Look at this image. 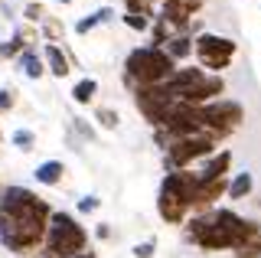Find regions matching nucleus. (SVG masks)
<instances>
[{
	"instance_id": "4468645a",
	"label": "nucleus",
	"mask_w": 261,
	"mask_h": 258,
	"mask_svg": "<svg viewBox=\"0 0 261 258\" xmlns=\"http://www.w3.org/2000/svg\"><path fill=\"white\" fill-rule=\"evenodd\" d=\"M228 164H232V154H219L212 164L206 167V170L199 173V180H219V176H225V170H228Z\"/></svg>"
},
{
	"instance_id": "393cba45",
	"label": "nucleus",
	"mask_w": 261,
	"mask_h": 258,
	"mask_svg": "<svg viewBox=\"0 0 261 258\" xmlns=\"http://www.w3.org/2000/svg\"><path fill=\"white\" fill-rule=\"evenodd\" d=\"M130 13H137V17H147V0H127Z\"/></svg>"
},
{
	"instance_id": "20e7f679",
	"label": "nucleus",
	"mask_w": 261,
	"mask_h": 258,
	"mask_svg": "<svg viewBox=\"0 0 261 258\" xmlns=\"http://www.w3.org/2000/svg\"><path fill=\"white\" fill-rule=\"evenodd\" d=\"M173 56L167 49H157V46H147V49H134L127 56V75L134 82H141L144 88L150 85H163L170 75H173Z\"/></svg>"
},
{
	"instance_id": "a878e982",
	"label": "nucleus",
	"mask_w": 261,
	"mask_h": 258,
	"mask_svg": "<svg viewBox=\"0 0 261 258\" xmlns=\"http://www.w3.org/2000/svg\"><path fill=\"white\" fill-rule=\"evenodd\" d=\"M7 108H13V88H4V92H0V111H7Z\"/></svg>"
},
{
	"instance_id": "39448f33",
	"label": "nucleus",
	"mask_w": 261,
	"mask_h": 258,
	"mask_svg": "<svg viewBox=\"0 0 261 258\" xmlns=\"http://www.w3.org/2000/svg\"><path fill=\"white\" fill-rule=\"evenodd\" d=\"M196 187H199V176L193 173H170L160 187V216L167 222H179L186 216V209L196 203Z\"/></svg>"
},
{
	"instance_id": "ddd939ff",
	"label": "nucleus",
	"mask_w": 261,
	"mask_h": 258,
	"mask_svg": "<svg viewBox=\"0 0 261 258\" xmlns=\"http://www.w3.org/2000/svg\"><path fill=\"white\" fill-rule=\"evenodd\" d=\"M46 62H49V72H53V75H59V79L69 72V59L62 56L59 46H46Z\"/></svg>"
},
{
	"instance_id": "9d476101",
	"label": "nucleus",
	"mask_w": 261,
	"mask_h": 258,
	"mask_svg": "<svg viewBox=\"0 0 261 258\" xmlns=\"http://www.w3.org/2000/svg\"><path fill=\"white\" fill-rule=\"evenodd\" d=\"M202 4H206V0H167V4H163V23L186 27V20L193 17V10H199Z\"/></svg>"
},
{
	"instance_id": "a211bd4d",
	"label": "nucleus",
	"mask_w": 261,
	"mask_h": 258,
	"mask_svg": "<svg viewBox=\"0 0 261 258\" xmlns=\"http://www.w3.org/2000/svg\"><path fill=\"white\" fill-rule=\"evenodd\" d=\"M23 72H27L30 79H39V75H43V62H39V56L33 53V49L23 53Z\"/></svg>"
},
{
	"instance_id": "412c9836",
	"label": "nucleus",
	"mask_w": 261,
	"mask_h": 258,
	"mask_svg": "<svg viewBox=\"0 0 261 258\" xmlns=\"http://www.w3.org/2000/svg\"><path fill=\"white\" fill-rule=\"evenodd\" d=\"M13 144H16V147H23V150H30L33 147V134L30 131H16L13 134Z\"/></svg>"
},
{
	"instance_id": "f03ea898",
	"label": "nucleus",
	"mask_w": 261,
	"mask_h": 258,
	"mask_svg": "<svg viewBox=\"0 0 261 258\" xmlns=\"http://www.w3.org/2000/svg\"><path fill=\"white\" fill-rule=\"evenodd\" d=\"M255 232H258L255 222H245L235 213H228V209H219L212 216H199V219L190 222V236L202 248H239Z\"/></svg>"
},
{
	"instance_id": "aec40b11",
	"label": "nucleus",
	"mask_w": 261,
	"mask_h": 258,
	"mask_svg": "<svg viewBox=\"0 0 261 258\" xmlns=\"http://www.w3.org/2000/svg\"><path fill=\"white\" fill-rule=\"evenodd\" d=\"M190 49H193V46H190V39H186V36H176V39H170V43H167V53L173 56V59H183Z\"/></svg>"
},
{
	"instance_id": "f8f14e48",
	"label": "nucleus",
	"mask_w": 261,
	"mask_h": 258,
	"mask_svg": "<svg viewBox=\"0 0 261 258\" xmlns=\"http://www.w3.org/2000/svg\"><path fill=\"white\" fill-rule=\"evenodd\" d=\"M62 164H59V160H46V164L43 167H36V180L39 183H46V187H53V183H59L62 180Z\"/></svg>"
},
{
	"instance_id": "6ab92c4d",
	"label": "nucleus",
	"mask_w": 261,
	"mask_h": 258,
	"mask_svg": "<svg viewBox=\"0 0 261 258\" xmlns=\"http://www.w3.org/2000/svg\"><path fill=\"white\" fill-rule=\"evenodd\" d=\"M95 79H82V82L75 85V92H72V95H75V101L79 105H85V101H92V95H95Z\"/></svg>"
},
{
	"instance_id": "4be33fe9",
	"label": "nucleus",
	"mask_w": 261,
	"mask_h": 258,
	"mask_svg": "<svg viewBox=\"0 0 261 258\" xmlns=\"http://www.w3.org/2000/svg\"><path fill=\"white\" fill-rule=\"evenodd\" d=\"M98 121H101L105 127H114V124H118V115H114V111H108V108H101V111H98Z\"/></svg>"
},
{
	"instance_id": "c85d7f7f",
	"label": "nucleus",
	"mask_w": 261,
	"mask_h": 258,
	"mask_svg": "<svg viewBox=\"0 0 261 258\" xmlns=\"http://www.w3.org/2000/svg\"><path fill=\"white\" fill-rule=\"evenodd\" d=\"M46 33H49V36H59V23L49 20V23H46Z\"/></svg>"
},
{
	"instance_id": "7c9ffc66",
	"label": "nucleus",
	"mask_w": 261,
	"mask_h": 258,
	"mask_svg": "<svg viewBox=\"0 0 261 258\" xmlns=\"http://www.w3.org/2000/svg\"><path fill=\"white\" fill-rule=\"evenodd\" d=\"M59 4H72V0H59Z\"/></svg>"
},
{
	"instance_id": "6e6552de",
	"label": "nucleus",
	"mask_w": 261,
	"mask_h": 258,
	"mask_svg": "<svg viewBox=\"0 0 261 258\" xmlns=\"http://www.w3.org/2000/svg\"><path fill=\"white\" fill-rule=\"evenodd\" d=\"M212 147H216V138H212V134H193V138H179V141L170 144L167 160H170V167H183V164H190L193 157L209 154Z\"/></svg>"
},
{
	"instance_id": "f257e3e1",
	"label": "nucleus",
	"mask_w": 261,
	"mask_h": 258,
	"mask_svg": "<svg viewBox=\"0 0 261 258\" xmlns=\"http://www.w3.org/2000/svg\"><path fill=\"white\" fill-rule=\"evenodd\" d=\"M46 219H53L49 206L23 187H10L4 193V216H0V242L10 252H30L49 232Z\"/></svg>"
},
{
	"instance_id": "423d86ee",
	"label": "nucleus",
	"mask_w": 261,
	"mask_h": 258,
	"mask_svg": "<svg viewBox=\"0 0 261 258\" xmlns=\"http://www.w3.org/2000/svg\"><path fill=\"white\" fill-rule=\"evenodd\" d=\"M85 229L69 213H53L46 232V255L49 258H79L85 255Z\"/></svg>"
},
{
	"instance_id": "c756f323",
	"label": "nucleus",
	"mask_w": 261,
	"mask_h": 258,
	"mask_svg": "<svg viewBox=\"0 0 261 258\" xmlns=\"http://www.w3.org/2000/svg\"><path fill=\"white\" fill-rule=\"evenodd\" d=\"M79 258H95V255H88V252H85V255H79Z\"/></svg>"
},
{
	"instance_id": "f3484780",
	"label": "nucleus",
	"mask_w": 261,
	"mask_h": 258,
	"mask_svg": "<svg viewBox=\"0 0 261 258\" xmlns=\"http://www.w3.org/2000/svg\"><path fill=\"white\" fill-rule=\"evenodd\" d=\"M248 193H251V173H239V176H235V183L228 187V196L242 199V196H248Z\"/></svg>"
},
{
	"instance_id": "1a4fd4ad",
	"label": "nucleus",
	"mask_w": 261,
	"mask_h": 258,
	"mask_svg": "<svg viewBox=\"0 0 261 258\" xmlns=\"http://www.w3.org/2000/svg\"><path fill=\"white\" fill-rule=\"evenodd\" d=\"M202 118H206V127L212 138H222V134H228L242 121V108L235 101H219V105L202 108Z\"/></svg>"
},
{
	"instance_id": "0eeeda50",
	"label": "nucleus",
	"mask_w": 261,
	"mask_h": 258,
	"mask_svg": "<svg viewBox=\"0 0 261 258\" xmlns=\"http://www.w3.org/2000/svg\"><path fill=\"white\" fill-rule=\"evenodd\" d=\"M196 56L206 69H225L235 56V43L228 36H212V33H202L196 39Z\"/></svg>"
},
{
	"instance_id": "bb28decb",
	"label": "nucleus",
	"mask_w": 261,
	"mask_h": 258,
	"mask_svg": "<svg viewBox=\"0 0 261 258\" xmlns=\"http://www.w3.org/2000/svg\"><path fill=\"white\" fill-rule=\"evenodd\" d=\"M134 255H137V258H150V255H153V242H144V245H137Z\"/></svg>"
},
{
	"instance_id": "7ed1b4c3",
	"label": "nucleus",
	"mask_w": 261,
	"mask_h": 258,
	"mask_svg": "<svg viewBox=\"0 0 261 258\" xmlns=\"http://www.w3.org/2000/svg\"><path fill=\"white\" fill-rule=\"evenodd\" d=\"M160 88L167 92L170 101H179V105H199V101L212 98V95H222L225 82H222V79H206L199 69H176Z\"/></svg>"
},
{
	"instance_id": "dca6fc26",
	"label": "nucleus",
	"mask_w": 261,
	"mask_h": 258,
	"mask_svg": "<svg viewBox=\"0 0 261 258\" xmlns=\"http://www.w3.org/2000/svg\"><path fill=\"white\" fill-rule=\"evenodd\" d=\"M114 17V10H111V7H101V10H98V13H92V17H85V20H79V33H88V30H92V27H98V23H105V20H111Z\"/></svg>"
},
{
	"instance_id": "2eb2a0df",
	"label": "nucleus",
	"mask_w": 261,
	"mask_h": 258,
	"mask_svg": "<svg viewBox=\"0 0 261 258\" xmlns=\"http://www.w3.org/2000/svg\"><path fill=\"white\" fill-rule=\"evenodd\" d=\"M235 255H239V258H258V255H261V229L255 232V236L245 239L242 245L235 248Z\"/></svg>"
},
{
	"instance_id": "5701e85b",
	"label": "nucleus",
	"mask_w": 261,
	"mask_h": 258,
	"mask_svg": "<svg viewBox=\"0 0 261 258\" xmlns=\"http://www.w3.org/2000/svg\"><path fill=\"white\" fill-rule=\"evenodd\" d=\"M124 23H127L130 30H144V27H147V17H137V13H127V17H124Z\"/></svg>"
},
{
	"instance_id": "cd10ccee",
	"label": "nucleus",
	"mask_w": 261,
	"mask_h": 258,
	"mask_svg": "<svg viewBox=\"0 0 261 258\" xmlns=\"http://www.w3.org/2000/svg\"><path fill=\"white\" fill-rule=\"evenodd\" d=\"M79 209H82V213H92V209H98V199H95V196H85V199L79 203Z\"/></svg>"
},
{
	"instance_id": "9b49d317",
	"label": "nucleus",
	"mask_w": 261,
	"mask_h": 258,
	"mask_svg": "<svg viewBox=\"0 0 261 258\" xmlns=\"http://www.w3.org/2000/svg\"><path fill=\"white\" fill-rule=\"evenodd\" d=\"M225 190V180L219 176V180H199V187H196V203L193 206H209L212 199H219V193Z\"/></svg>"
},
{
	"instance_id": "b1692460",
	"label": "nucleus",
	"mask_w": 261,
	"mask_h": 258,
	"mask_svg": "<svg viewBox=\"0 0 261 258\" xmlns=\"http://www.w3.org/2000/svg\"><path fill=\"white\" fill-rule=\"evenodd\" d=\"M43 13H46V10H43V4H30V7H27V20H33V23L43 20Z\"/></svg>"
}]
</instances>
